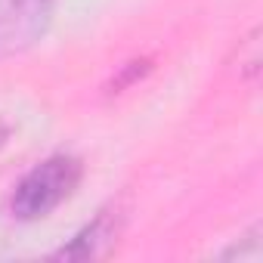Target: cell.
Listing matches in <instances>:
<instances>
[{"label":"cell","mask_w":263,"mask_h":263,"mask_svg":"<svg viewBox=\"0 0 263 263\" xmlns=\"http://www.w3.org/2000/svg\"><path fill=\"white\" fill-rule=\"evenodd\" d=\"M81 180H84V161L78 155H68V152L50 155L16 183L10 211L22 223L44 220L78 192Z\"/></svg>","instance_id":"obj_1"},{"label":"cell","mask_w":263,"mask_h":263,"mask_svg":"<svg viewBox=\"0 0 263 263\" xmlns=\"http://www.w3.org/2000/svg\"><path fill=\"white\" fill-rule=\"evenodd\" d=\"M56 0H0V62L31 50L53 25Z\"/></svg>","instance_id":"obj_2"},{"label":"cell","mask_w":263,"mask_h":263,"mask_svg":"<svg viewBox=\"0 0 263 263\" xmlns=\"http://www.w3.org/2000/svg\"><path fill=\"white\" fill-rule=\"evenodd\" d=\"M7 140H10V124H7L4 118H0V149L7 146Z\"/></svg>","instance_id":"obj_5"},{"label":"cell","mask_w":263,"mask_h":263,"mask_svg":"<svg viewBox=\"0 0 263 263\" xmlns=\"http://www.w3.org/2000/svg\"><path fill=\"white\" fill-rule=\"evenodd\" d=\"M226 260H248V263H257L260 257H263V241H260V226H254L245 238H241V245H232L226 254H223Z\"/></svg>","instance_id":"obj_4"},{"label":"cell","mask_w":263,"mask_h":263,"mask_svg":"<svg viewBox=\"0 0 263 263\" xmlns=\"http://www.w3.org/2000/svg\"><path fill=\"white\" fill-rule=\"evenodd\" d=\"M121 235V214L118 211H99L68 245L53 251V260H96L105 257Z\"/></svg>","instance_id":"obj_3"}]
</instances>
